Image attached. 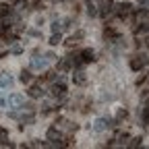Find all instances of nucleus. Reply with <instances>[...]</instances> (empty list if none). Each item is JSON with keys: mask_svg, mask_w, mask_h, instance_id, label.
Segmentation results:
<instances>
[{"mask_svg": "<svg viewBox=\"0 0 149 149\" xmlns=\"http://www.w3.org/2000/svg\"><path fill=\"white\" fill-rule=\"evenodd\" d=\"M147 64H149V58L145 54H137V56H133V60H130V68H133V70H141Z\"/></svg>", "mask_w": 149, "mask_h": 149, "instance_id": "nucleus-1", "label": "nucleus"}, {"mask_svg": "<svg viewBox=\"0 0 149 149\" xmlns=\"http://www.w3.org/2000/svg\"><path fill=\"white\" fill-rule=\"evenodd\" d=\"M48 141H52V143H56V145H62L60 141H62V133L56 126H52V128H48Z\"/></svg>", "mask_w": 149, "mask_h": 149, "instance_id": "nucleus-2", "label": "nucleus"}, {"mask_svg": "<svg viewBox=\"0 0 149 149\" xmlns=\"http://www.w3.org/2000/svg\"><path fill=\"white\" fill-rule=\"evenodd\" d=\"M137 25H141V27H149V10H147V8L137 10Z\"/></svg>", "mask_w": 149, "mask_h": 149, "instance_id": "nucleus-3", "label": "nucleus"}, {"mask_svg": "<svg viewBox=\"0 0 149 149\" xmlns=\"http://www.w3.org/2000/svg\"><path fill=\"white\" fill-rule=\"evenodd\" d=\"M8 106L10 108H23L25 106V97L21 95V93H13V95L8 97Z\"/></svg>", "mask_w": 149, "mask_h": 149, "instance_id": "nucleus-4", "label": "nucleus"}, {"mask_svg": "<svg viewBox=\"0 0 149 149\" xmlns=\"http://www.w3.org/2000/svg\"><path fill=\"white\" fill-rule=\"evenodd\" d=\"M46 64H48V58H42V56H33L31 58V68L33 70H42V68H46Z\"/></svg>", "mask_w": 149, "mask_h": 149, "instance_id": "nucleus-5", "label": "nucleus"}, {"mask_svg": "<svg viewBox=\"0 0 149 149\" xmlns=\"http://www.w3.org/2000/svg\"><path fill=\"white\" fill-rule=\"evenodd\" d=\"M108 126H112V124H110V120H106V118H97V120H95V124H93V130H95V133H104Z\"/></svg>", "mask_w": 149, "mask_h": 149, "instance_id": "nucleus-6", "label": "nucleus"}, {"mask_svg": "<svg viewBox=\"0 0 149 149\" xmlns=\"http://www.w3.org/2000/svg\"><path fill=\"white\" fill-rule=\"evenodd\" d=\"M64 93H66L64 83H54V85H52V95H54V97H64Z\"/></svg>", "mask_w": 149, "mask_h": 149, "instance_id": "nucleus-7", "label": "nucleus"}, {"mask_svg": "<svg viewBox=\"0 0 149 149\" xmlns=\"http://www.w3.org/2000/svg\"><path fill=\"white\" fill-rule=\"evenodd\" d=\"M130 10H133L130 2H122V4H118V10H116V13H118V17H122V19H124V17H128V15H130Z\"/></svg>", "mask_w": 149, "mask_h": 149, "instance_id": "nucleus-8", "label": "nucleus"}, {"mask_svg": "<svg viewBox=\"0 0 149 149\" xmlns=\"http://www.w3.org/2000/svg\"><path fill=\"white\" fill-rule=\"evenodd\" d=\"M104 37H106L108 42H120V35H118L114 29H112V27H106V31H104Z\"/></svg>", "mask_w": 149, "mask_h": 149, "instance_id": "nucleus-9", "label": "nucleus"}, {"mask_svg": "<svg viewBox=\"0 0 149 149\" xmlns=\"http://www.w3.org/2000/svg\"><path fill=\"white\" fill-rule=\"evenodd\" d=\"M100 13H102V17H108V15H112V13H114V0H106Z\"/></svg>", "mask_w": 149, "mask_h": 149, "instance_id": "nucleus-10", "label": "nucleus"}, {"mask_svg": "<svg viewBox=\"0 0 149 149\" xmlns=\"http://www.w3.org/2000/svg\"><path fill=\"white\" fill-rule=\"evenodd\" d=\"M72 81H74V85H85V83H87V77H85V72H83V70H74Z\"/></svg>", "mask_w": 149, "mask_h": 149, "instance_id": "nucleus-11", "label": "nucleus"}, {"mask_svg": "<svg viewBox=\"0 0 149 149\" xmlns=\"http://www.w3.org/2000/svg\"><path fill=\"white\" fill-rule=\"evenodd\" d=\"M81 60H83V62H93V60H95V54H93V50H89V48L83 50V52H81Z\"/></svg>", "mask_w": 149, "mask_h": 149, "instance_id": "nucleus-12", "label": "nucleus"}, {"mask_svg": "<svg viewBox=\"0 0 149 149\" xmlns=\"http://www.w3.org/2000/svg\"><path fill=\"white\" fill-rule=\"evenodd\" d=\"M29 95H31L33 100H37V97H42V95H44V91H42L40 85H33V87H29Z\"/></svg>", "mask_w": 149, "mask_h": 149, "instance_id": "nucleus-13", "label": "nucleus"}, {"mask_svg": "<svg viewBox=\"0 0 149 149\" xmlns=\"http://www.w3.org/2000/svg\"><path fill=\"white\" fill-rule=\"evenodd\" d=\"M0 145L2 147H13V143H8V133L4 128H0Z\"/></svg>", "mask_w": 149, "mask_h": 149, "instance_id": "nucleus-14", "label": "nucleus"}, {"mask_svg": "<svg viewBox=\"0 0 149 149\" xmlns=\"http://www.w3.org/2000/svg\"><path fill=\"white\" fill-rule=\"evenodd\" d=\"M0 85H2V87H13V77H10L8 72L0 74Z\"/></svg>", "mask_w": 149, "mask_h": 149, "instance_id": "nucleus-15", "label": "nucleus"}, {"mask_svg": "<svg viewBox=\"0 0 149 149\" xmlns=\"http://www.w3.org/2000/svg\"><path fill=\"white\" fill-rule=\"evenodd\" d=\"M60 42H62V35H60V31H54V35L50 37V44H52V46H58Z\"/></svg>", "mask_w": 149, "mask_h": 149, "instance_id": "nucleus-16", "label": "nucleus"}, {"mask_svg": "<svg viewBox=\"0 0 149 149\" xmlns=\"http://www.w3.org/2000/svg\"><path fill=\"white\" fill-rule=\"evenodd\" d=\"M141 118H143V124L149 126V108H143L141 110Z\"/></svg>", "mask_w": 149, "mask_h": 149, "instance_id": "nucleus-17", "label": "nucleus"}, {"mask_svg": "<svg viewBox=\"0 0 149 149\" xmlns=\"http://www.w3.org/2000/svg\"><path fill=\"white\" fill-rule=\"evenodd\" d=\"M19 79H21V83H29V81H31V72H29V70H23Z\"/></svg>", "mask_w": 149, "mask_h": 149, "instance_id": "nucleus-18", "label": "nucleus"}, {"mask_svg": "<svg viewBox=\"0 0 149 149\" xmlns=\"http://www.w3.org/2000/svg\"><path fill=\"white\" fill-rule=\"evenodd\" d=\"M10 13H13V8L8 4H0V15H10Z\"/></svg>", "mask_w": 149, "mask_h": 149, "instance_id": "nucleus-19", "label": "nucleus"}, {"mask_svg": "<svg viewBox=\"0 0 149 149\" xmlns=\"http://www.w3.org/2000/svg\"><path fill=\"white\" fill-rule=\"evenodd\" d=\"M87 13H89V17H95V15H97V6L91 2V4H89V8H87Z\"/></svg>", "mask_w": 149, "mask_h": 149, "instance_id": "nucleus-20", "label": "nucleus"}, {"mask_svg": "<svg viewBox=\"0 0 149 149\" xmlns=\"http://www.w3.org/2000/svg\"><path fill=\"white\" fill-rule=\"evenodd\" d=\"M126 139H128V135H126V133H118V135H116V139H114V141H118V143H124V141H126Z\"/></svg>", "mask_w": 149, "mask_h": 149, "instance_id": "nucleus-21", "label": "nucleus"}, {"mask_svg": "<svg viewBox=\"0 0 149 149\" xmlns=\"http://www.w3.org/2000/svg\"><path fill=\"white\" fill-rule=\"evenodd\" d=\"M124 118H126V110H118V112H116V120L120 122V120H124Z\"/></svg>", "mask_w": 149, "mask_h": 149, "instance_id": "nucleus-22", "label": "nucleus"}, {"mask_svg": "<svg viewBox=\"0 0 149 149\" xmlns=\"http://www.w3.org/2000/svg\"><path fill=\"white\" fill-rule=\"evenodd\" d=\"M128 145H130V147H139V145H141V137H135V139L130 141Z\"/></svg>", "mask_w": 149, "mask_h": 149, "instance_id": "nucleus-23", "label": "nucleus"}, {"mask_svg": "<svg viewBox=\"0 0 149 149\" xmlns=\"http://www.w3.org/2000/svg\"><path fill=\"white\" fill-rule=\"evenodd\" d=\"M52 31H60V23H58V21L52 23Z\"/></svg>", "mask_w": 149, "mask_h": 149, "instance_id": "nucleus-24", "label": "nucleus"}, {"mask_svg": "<svg viewBox=\"0 0 149 149\" xmlns=\"http://www.w3.org/2000/svg\"><path fill=\"white\" fill-rule=\"evenodd\" d=\"M66 46H68V48H72V46H77V40H74V37H70V40L66 42Z\"/></svg>", "mask_w": 149, "mask_h": 149, "instance_id": "nucleus-25", "label": "nucleus"}, {"mask_svg": "<svg viewBox=\"0 0 149 149\" xmlns=\"http://www.w3.org/2000/svg\"><path fill=\"white\" fill-rule=\"evenodd\" d=\"M10 52H13V54H21V46H13Z\"/></svg>", "mask_w": 149, "mask_h": 149, "instance_id": "nucleus-26", "label": "nucleus"}, {"mask_svg": "<svg viewBox=\"0 0 149 149\" xmlns=\"http://www.w3.org/2000/svg\"><path fill=\"white\" fill-rule=\"evenodd\" d=\"M143 108H149V97L145 100V106H143Z\"/></svg>", "mask_w": 149, "mask_h": 149, "instance_id": "nucleus-27", "label": "nucleus"}, {"mask_svg": "<svg viewBox=\"0 0 149 149\" xmlns=\"http://www.w3.org/2000/svg\"><path fill=\"white\" fill-rule=\"evenodd\" d=\"M149 2V0H139V4H147Z\"/></svg>", "mask_w": 149, "mask_h": 149, "instance_id": "nucleus-28", "label": "nucleus"}]
</instances>
